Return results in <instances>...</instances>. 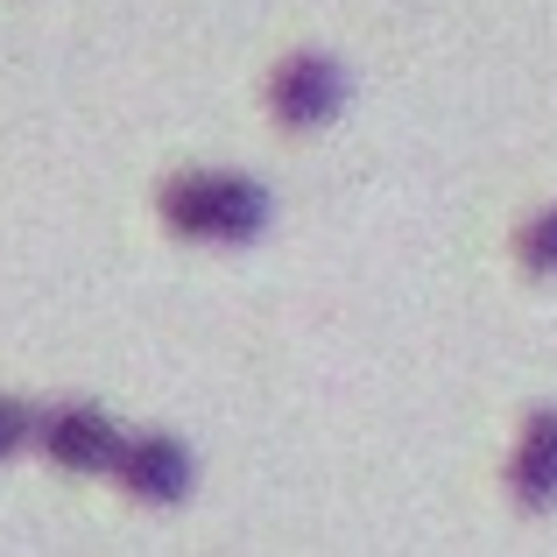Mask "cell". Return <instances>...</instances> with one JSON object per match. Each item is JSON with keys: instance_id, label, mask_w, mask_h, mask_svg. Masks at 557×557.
<instances>
[{"instance_id": "6", "label": "cell", "mask_w": 557, "mask_h": 557, "mask_svg": "<svg viewBox=\"0 0 557 557\" xmlns=\"http://www.w3.org/2000/svg\"><path fill=\"white\" fill-rule=\"evenodd\" d=\"M516 255H522V269H530V275H557V205H550V212H536L530 226L516 233Z\"/></svg>"}, {"instance_id": "7", "label": "cell", "mask_w": 557, "mask_h": 557, "mask_svg": "<svg viewBox=\"0 0 557 557\" xmlns=\"http://www.w3.org/2000/svg\"><path fill=\"white\" fill-rule=\"evenodd\" d=\"M28 437H36V409L14 403V395H0V459H8L14 445H28Z\"/></svg>"}, {"instance_id": "5", "label": "cell", "mask_w": 557, "mask_h": 557, "mask_svg": "<svg viewBox=\"0 0 557 557\" xmlns=\"http://www.w3.org/2000/svg\"><path fill=\"white\" fill-rule=\"evenodd\" d=\"M508 494L522 508H550L557 502V403H544L530 417V431L516 437V459H508Z\"/></svg>"}, {"instance_id": "3", "label": "cell", "mask_w": 557, "mask_h": 557, "mask_svg": "<svg viewBox=\"0 0 557 557\" xmlns=\"http://www.w3.org/2000/svg\"><path fill=\"white\" fill-rule=\"evenodd\" d=\"M339 99H346V71L332 64V57H318V50L283 57V64L269 71V113H275L283 127H318V121H332V113H339Z\"/></svg>"}, {"instance_id": "4", "label": "cell", "mask_w": 557, "mask_h": 557, "mask_svg": "<svg viewBox=\"0 0 557 557\" xmlns=\"http://www.w3.org/2000/svg\"><path fill=\"white\" fill-rule=\"evenodd\" d=\"M113 480H121L135 502H184L190 494V451L170 431H135V437H121Z\"/></svg>"}, {"instance_id": "2", "label": "cell", "mask_w": 557, "mask_h": 557, "mask_svg": "<svg viewBox=\"0 0 557 557\" xmlns=\"http://www.w3.org/2000/svg\"><path fill=\"white\" fill-rule=\"evenodd\" d=\"M36 445L71 473H113V459H121V431H113V417L99 403L36 409Z\"/></svg>"}, {"instance_id": "1", "label": "cell", "mask_w": 557, "mask_h": 557, "mask_svg": "<svg viewBox=\"0 0 557 557\" xmlns=\"http://www.w3.org/2000/svg\"><path fill=\"white\" fill-rule=\"evenodd\" d=\"M156 212L184 240L233 247V240H255L269 226V190L255 177H233V170H184V177L156 184Z\"/></svg>"}]
</instances>
